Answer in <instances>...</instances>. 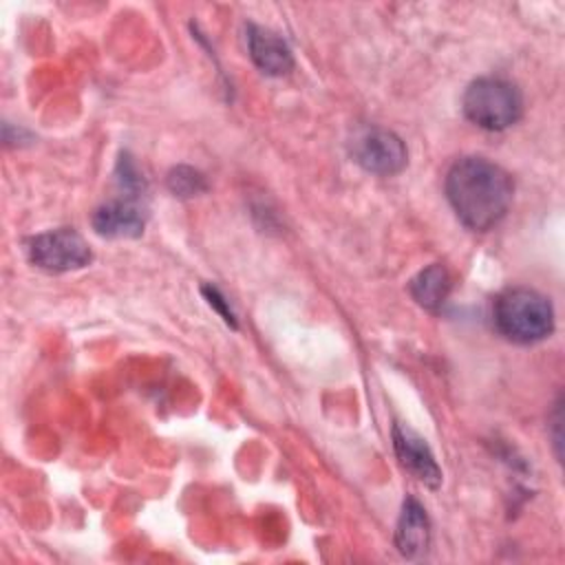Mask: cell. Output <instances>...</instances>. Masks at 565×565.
Segmentation results:
<instances>
[{
  "label": "cell",
  "instance_id": "6da1fadb",
  "mask_svg": "<svg viewBox=\"0 0 565 565\" xmlns=\"http://www.w3.org/2000/svg\"><path fill=\"white\" fill-rule=\"evenodd\" d=\"M446 199L455 216L472 232L494 227L510 210L512 177L486 157H461L446 174Z\"/></svg>",
  "mask_w": 565,
  "mask_h": 565
},
{
  "label": "cell",
  "instance_id": "7a4b0ae2",
  "mask_svg": "<svg viewBox=\"0 0 565 565\" xmlns=\"http://www.w3.org/2000/svg\"><path fill=\"white\" fill-rule=\"evenodd\" d=\"M492 322L505 340L534 344L554 331V307L536 289L510 287L494 298Z\"/></svg>",
  "mask_w": 565,
  "mask_h": 565
},
{
  "label": "cell",
  "instance_id": "3957f363",
  "mask_svg": "<svg viewBox=\"0 0 565 565\" xmlns=\"http://www.w3.org/2000/svg\"><path fill=\"white\" fill-rule=\"evenodd\" d=\"M461 108L468 121L483 130H505L523 115L521 90L501 77H479L468 84Z\"/></svg>",
  "mask_w": 565,
  "mask_h": 565
},
{
  "label": "cell",
  "instance_id": "277c9868",
  "mask_svg": "<svg viewBox=\"0 0 565 565\" xmlns=\"http://www.w3.org/2000/svg\"><path fill=\"white\" fill-rule=\"evenodd\" d=\"M353 161L377 177H393L402 172L408 163V150L404 141L388 128L382 126H362L353 132L351 141Z\"/></svg>",
  "mask_w": 565,
  "mask_h": 565
},
{
  "label": "cell",
  "instance_id": "5b68a950",
  "mask_svg": "<svg viewBox=\"0 0 565 565\" xmlns=\"http://www.w3.org/2000/svg\"><path fill=\"white\" fill-rule=\"evenodd\" d=\"M26 256L31 265L51 274L82 269L93 260V252L84 236L68 227L31 236L26 241Z\"/></svg>",
  "mask_w": 565,
  "mask_h": 565
},
{
  "label": "cell",
  "instance_id": "8992f818",
  "mask_svg": "<svg viewBox=\"0 0 565 565\" xmlns=\"http://www.w3.org/2000/svg\"><path fill=\"white\" fill-rule=\"evenodd\" d=\"M393 450L404 470H408L417 481L437 490L441 486V468L435 461L433 450L426 439L402 424H393Z\"/></svg>",
  "mask_w": 565,
  "mask_h": 565
},
{
  "label": "cell",
  "instance_id": "52a82bcc",
  "mask_svg": "<svg viewBox=\"0 0 565 565\" xmlns=\"http://www.w3.org/2000/svg\"><path fill=\"white\" fill-rule=\"evenodd\" d=\"M93 230L104 238H137L146 227V212L139 199H113L93 212Z\"/></svg>",
  "mask_w": 565,
  "mask_h": 565
},
{
  "label": "cell",
  "instance_id": "ba28073f",
  "mask_svg": "<svg viewBox=\"0 0 565 565\" xmlns=\"http://www.w3.org/2000/svg\"><path fill=\"white\" fill-rule=\"evenodd\" d=\"M245 40H247V51L252 62L265 75L280 77L294 68V55L289 44L271 29L249 22L245 24Z\"/></svg>",
  "mask_w": 565,
  "mask_h": 565
},
{
  "label": "cell",
  "instance_id": "9c48e42d",
  "mask_svg": "<svg viewBox=\"0 0 565 565\" xmlns=\"http://www.w3.org/2000/svg\"><path fill=\"white\" fill-rule=\"evenodd\" d=\"M395 547L406 558H422L430 547V521L424 505L408 497L395 525Z\"/></svg>",
  "mask_w": 565,
  "mask_h": 565
},
{
  "label": "cell",
  "instance_id": "30bf717a",
  "mask_svg": "<svg viewBox=\"0 0 565 565\" xmlns=\"http://www.w3.org/2000/svg\"><path fill=\"white\" fill-rule=\"evenodd\" d=\"M450 289H452V278L441 263H433L419 269L408 282V291L413 300L428 311H437L446 302Z\"/></svg>",
  "mask_w": 565,
  "mask_h": 565
},
{
  "label": "cell",
  "instance_id": "8fae6325",
  "mask_svg": "<svg viewBox=\"0 0 565 565\" xmlns=\"http://www.w3.org/2000/svg\"><path fill=\"white\" fill-rule=\"evenodd\" d=\"M166 188L177 199H194L207 192V179L192 166H174L166 177Z\"/></svg>",
  "mask_w": 565,
  "mask_h": 565
},
{
  "label": "cell",
  "instance_id": "7c38bea8",
  "mask_svg": "<svg viewBox=\"0 0 565 565\" xmlns=\"http://www.w3.org/2000/svg\"><path fill=\"white\" fill-rule=\"evenodd\" d=\"M115 179H117L119 190L126 192V196H130V199H139L146 192V179L141 177L139 168L135 166V161L126 152L117 161Z\"/></svg>",
  "mask_w": 565,
  "mask_h": 565
},
{
  "label": "cell",
  "instance_id": "4fadbf2b",
  "mask_svg": "<svg viewBox=\"0 0 565 565\" xmlns=\"http://www.w3.org/2000/svg\"><path fill=\"white\" fill-rule=\"evenodd\" d=\"M203 296L207 298V302H210V307L212 309H216L218 313H221V318L230 324V327H238L236 324V316H234V311H232V307H230V300H225V296L214 287V285H203Z\"/></svg>",
  "mask_w": 565,
  "mask_h": 565
}]
</instances>
